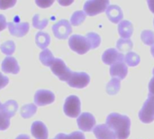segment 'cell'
<instances>
[{
  "instance_id": "cell-2",
  "label": "cell",
  "mask_w": 154,
  "mask_h": 139,
  "mask_svg": "<svg viewBox=\"0 0 154 139\" xmlns=\"http://www.w3.org/2000/svg\"><path fill=\"white\" fill-rule=\"evenodd\" d=\"M69 45L70 49L79 54H85L91 50V44L87 36L79 34H73L69 39Z\"/></svg>"
},
{
  "instance_id": "cell-3",
  "label": "cell",
  "mask_w": 154,
  "mask_h": 139,
  "mask_svg": "<svg viewBox=\"0 0 154 139\" xmlns=\"http://www.w3.org/2000/svg\"><path fill=\"white\" fill-rule=\"evenodd\" d=\"M51 70L53 72V74L56 75L62 81H68L73 73L66 66L65 62L60 58L55 59V61L53 62V63L51 66Z\"/></svg>"
},
{
  "instance_id": "cell-34",
  "label": "cell",
  "mask_w": 154,
  "mask_h": 139,
  "mask_svg": "<svg viewBox=\"0 0 154 139\" xmlns=\"http://www.w3.org/2000/svg\"><path fill=\"white\" fill-rule=\"evenodd\" d=\"M8 82H9L8 77L3 75V74L0 72V90L3 89V88H5V87L8 84Z\"/></svg>"
},
{
  "instance_id": "cell-24",
  "label": "cell",
  "mask_w": 154,
  "mask_h": 139,
  "mask_svg": "<svg viewBox=\"0 0 154 139\" xmlns=\"http://www.w3.org/2000/svg\"><path fill=\"white\" fill-rule=\"evenodd\" d=\"M133 46H134V43L130 39L120 38L116 43L117 49L120 52H127V53L131 52V50L133 49Z\"/></svg>"
},
{
  "instance_id": "cell-11",
  "label": "cell",
  "mask_w": 154,
  "mask_h": 139,
  "mask_svg": "<svg viewBox=\"0 0 154 139\" xmlns=\"http://www.w3.org/2000/svg\"><path fill=\"white\" fill-rule=\"evenodd\" d=\"M55 100V95L53 92L47 90H39L34 95V103L37 106L42 107L51 104Z\"/></svg>"
},
{
  "instance_id": "cell-25",
  "label": "cell",
  "mask_w": 154,
  "mask_h": 139,
  "mask_svg": "<svg viewBox=\"0 0 154 139\" xmlns=\"http://www.w3.org/2000/svg\"><path fill=\"white\" fill-rule=\"evenodd\" d=\"M140 56L134 52H130L128 53H126L125 57V62L127 66H131V67H134L137 66L140 63Z\"/></svg>"
},
{
  "instance_id": "cell-35",
  "label": "cell",
  "mask_w": 154,
  "mask_h": 139,
  "mask_svg": "<svg viewBox=\"0 0 154 139\" xmlns=\"http://www.w3.org/2000/svg\"><path fill=\"white\" fill-rule=\"evenodd\" d=\"M35 3L42 8H46V7H49L50 5H51L53 4V1H35Z\"/></svg>"
},
{
  "instance_id": "cell-28",
  "label": "cell",
  "mask_w": 154,
  "mask_h": 139,
  "mask_svg": "<svg viewBox=\"0 0 154 139\" xmlns=\"http://www.w3.org/2000/svg\"><path fill=\"white\" fill-rule=\"evenodd\" d=\"M1 51L6 55H11L15 50V43L13 41H6L1 44Z\"/></svg>"
},
{
  "instance_id": "cell-31",
  "label": "cell",
  "mask_w": 154,
  "mask_h": 139,
  "mask_svg": "<svg viewBox=\"0 0 154 139\" xmlns=\"http://www.w3.org/2000/svg\"><path fill=\"white\" fill-rule=\"evenodd\" d=\"M39 17H40V15H39L38 14H35V15L32 17V25H33L35 28H38V29L42 30V29H43V28L46 27V25L48 24L49 20H48V19H43V20L41 21V20L39 19Z\"/></svg>"
},
{
  "instance_id": "cell-17",
  "label": "cell",
  "mask_w": 154,
  "mask_h": 139,
  "mask_svg": "<svg viewBox=\"0 0 154 139\" xmlns=\"http://www.w3.org/2000/svg\"><path fill=\"white\" fill-rule=\"evenodd\" d=\"M106 15L108 19L114 24H119L124 16L122 9L116 5H111L106 9Z\"/></svg>"
},
{
  "instance_id": "cell-7",
  "label": "cell",
  "mask_w": 154,
  "mask_h": 139,
  "mask_svg": "<svg viewBox=\"0 0 154 139\" xmlns=\"http://www.w3.org/2000/svg\"><path fill=\"white\" fill-rule=\"evenodd\" d=\"M52 32L58 39H67L72 32L71 24L68 20L62 19L52 25Z\"/></svg>"
},
{
  "instance_id": "cell-32",
  "label": "cell",
  "mask_w": 154,
  "mask_h": 139,
  "mask_svg": "<svg viewBox=\"0 0 154 139\" xmlns=\"http://www.w3.org/2000/svg\"><path fill=\"white\" fill-rule=\"evenodd\" d=\"M10 126V118L0 109V130L4 131Z\"/></svg>"
},
{
  "instance_id": "cell-12",
  "label": "cell",
  "mask_w": 154,
  "mask_h": 139,
  "mask_svg": "<svg viewBox=\"0 0 154 139\" xmlns=\"http://www.w3.org/2000/svg\"><path fill=\"white\" fill-rule=\"evenodd\" d=\"M8 25V29H9V33L16 37H23L24 36L28 31H29V24L26 22L23 23H20V22H9L7 24Z\"/></svg>"
},
{
  "instance_id": "cell-23",
  "label": "cell",
  "mask_w": 154,
  "mask_h": 139,
  "mask_svg": "<svg viewBox=\"0 0 154 139\" xmlns=\"http://www.w3.org/2000/svg\"><path fill=\"white\" fill-rule=\"evenodd\" d=\"M37 111V108L35 106V104H26L23 105L21 108V116L23 118H32Z\"/></svg>"
},
{
  "instance_id": "cell-38",
  "label": "cell",
  "mask_w": 154,
  "mask_h": 139,
  "mask_svg": "<svg viewBox=\"0 0 154 139\" xmlns=\"http://www.w3.org/2000/svg\"><path fill=\"white\" fill-rule=\"evenodd\" d=\"M147 4H148V5H149V8L151 9V11L154 14V1H152V0L147 1Z\"/></svg>"
},
{
  "instance_id": "cell-33",
  "label": "cell",
  "mask_w": 154,
  "mask_h": 139,
  "mask_svg": "<svg viewBox=\"0 0 154 139\" xmlns=\"http://www.w3.org/2000/svg\"><path fill=\"white\" fill-rule=\"evenodd\" d=\"M16 4V1H0V9H7L11 8Z\"/></svg>"
},
{
  "instance_id": "cell-8",
  "label": "cell",
  "mask_w": 154,
  "mask_h": 139,
  "mask_svg": "<svg viewBox=\"0 0 154 139\" xmlns=\"http://www.w3.org/2000/svg\"><path fill=\"white\" fill-rule=\"evenodd\" d=\"M90 77L86 72H73L67 82L72 88L83 89L88 85Z\"/></svg>"
},
{
  "instance_id": "cell-14",
  "label": "cell",
  "mask_w": 154,
  "mask_h": 139,
  "mask_svg": "<svg viewBox=\"0 0 154 139\" xmlns=\"http://www.w3.org/2000/svg\"><path fill=\"white\" fill-rule=\"evenodd\" d=\"M128 73V67L125 62L115 63L110 67V75L119 80H124Z\"/></svg>"
},
{
  "instance_id": "cell-42",
  "label": "cell",
  "mask_w": 154,
  "mask_h": 139,
  "mask_svg": "<svg viewBox=\"0 0 154 139\" xmlns=\"http://www.w3.org/2000/svg\"><path fill=\"white\" fill-rule=\"evenodd\" d=\"M1 107H2V105H1V103H0V109H1Z\"/></svg>"
},
{
  "instance_id": "cell-6",
  "label": "cell",
  "mask_w": 154,
  "mask_h": 139,
  "mask_svg": "<svg viewBox=\"0 0 154 139\" xmlns=\"http://www.w3.org/2000/svg\"><path fill=\"white\" fill-rule=\"evenodd\" d=\"M109 1H87L84 5V12L87 15H97V14H100L104 11H106L107 7L109 6Z\"/></svg>"
},
{
  "instance_id": "cell-18",
  "label": "cell",
  "mask_w": 154,
  "mask_h": 139,
  "mask_svg": "<svg viewBox=\"0 0 154 139\" xmlns=\"http://www.w3.org/2000/svg\"><path fill=\"white\" fill-rule=\"evenodd\" d=\"M118 33L123 39H130L134 33V26L132 23L128 20L121 21L118 24Z\"/></svg>"
},
{
  "instance_id": "cell-27",
  "label": "cell",
  "mask_w": 154,
  "mask_h": 139,
  "mask_svg": "<svg viewBox=\"0 0 154 139\" xmlns=\"http://www.w3.org/2000/svg\"><path fill=\"white\" fill-rule=\"evenodd\" d=\"M141 39L146 45L152 46L154 44V33L150 30H144L142 32Z\"/></svg>"
},
{
  "instance_id": "cell-4",
  "label": "cell",
  "mask_w": 154,
  "mask_h": 139,
  "mask_svg": "<svg viewBox=\"0 0 154 139\" xmlns=\"http://www.w3.org/2000/svg\"><path fill=\"white\" fill-rule=\"evenodd\" d=\"M80 100L79 97L71 95L65 100L63 110L64 113L69 118H79L80 114Z\"/></svg>"
},
{
  "instance_id": "cell-15",
  "label": "cell",
  "mask_w": 154,
  "mask_h": 139,
  "mask_svg": "<svg viewBox=\"0 0 154 139\" xmlns=\"http://www.w3.org/2000/svg\"><path fill=\"white\" fill-rule=\"evenodd\" d=\"M1 69L5 73L17 74L20 71L18 62L14 57H6L1 64Z\"/></svg>"
},
{
  "instance_id": "cell-43",
  "label": "cell",
  "mask_w": 154,
  "mask_h": 139,
  "mask_svg": "<svg viewBox=\"0 0 154 139\" xmlns=\"http://www.w3.org/2000/svg\"><path fill=\"white\" fill-rule=\"evenodd\" d=\"M153 76H154V69H153Z\"/></svg>"
},
{
  "instance_id": "cell-16",
  "label": "cell",
  "mask_w": 154,
  "mask_h": 139,
  "mask_svg": "<svg viewBox=\"0 0 154 139\" xmlns=\"http://www.w3.org/2000/svg\"><path fill=\"white\" fill-rule=\"evenodd\" d=\"M32 135L36 139L48 138V129L46 126L41 121H34L31 128Z\"/></svg>"
},
{
  "instance_id": "cell-10",
  "label": "cell",
  "mask_w": 154,
  "mask_h": 139,
  "mask_svg": "<svg viewBox=\"0 0 154 139\" xmlns=\"http://www.w3.org/2000/svg\"><path fill=\"white\" fill-rule=\"evenodd\" d=\"M77 123L79 128L82 131L89 132L93 129L96 125V119L91 113L84 112L80 116H79L77 119Z\"/></svg>"
},
{
  "instance_id": "cell-39",
  "label": "cell",
  "mask_w": 154,
  "mask_h": 139,
  "mask_svg": "<svg viewBox=\"0 0 154 139\" xmlns=\"http://www.w3.org/2000/svg\"><path fill=\"white\" fill-rule=\"evenodd\" d=\"M15 139H30V137L27 136V135H20Z\"/></svg>"
},
{
  "instance_id": "cell-19",
  "label": "cell",
  "mask_w": 154,
  "mask_h": 139,
  "mask_svg": "<svg viewBox=\"0 0 154 139\" xmlns=\"http://www.w3.org/2000/svg\"><path fill=\"white\" fill-rule=\"evenodd\" d=\"M9 118L14 117L18 109V104L14 100H8L5 103H4L0 109Z\"/></svg>"
},
{
  "instance_id": "cell-9",
  "label": "cell",
  "mask_w": 154,
  "mask_h": 139,
  "mask_svg": "<svg viewBox=\"0 0 154 139\" xmlns=\"http://www.w3.org/2000/svg\"><path fill=\"white\" fill-rule=\"evenodd\" d=\"M125 56L122 52H118L114 48H110L105 51L104 53L102 54V61L104 62V63L112 66L115 63L125 62Z\"/></svg>"
},
{
  "instance_id": "cell-13",
  "label": "cell",
  "mask_w": 154,
  "mask_h": 139,
  "mask_svg": "<svg viewBox=\"0 0 154 139\" xmlns=\"http://www.w3.org/2000/svg\"><path fill=\"white\" fill-rule=\"evenodd\" d=\"M93 132L97 139H116L115 132L106 124L97 125Z\"/></svg>"
},
{
  "instance_id": "cell-37",
  "label": "cell",
  "mask_w": 154,
  "mask_h": 139,
  "mask_svg": "<svg viewBox=\"0 0 154 139\" xmlns=\"http://www.w3.org/2000/svg\"><path fill=\"white\" fill-rule=\"evenodd\" d=\"M149 95H152L154 97V76L149 83Z\"/></svg>"
},
{
  "instance_id": "cell-5",
  "label": "cell",
  "mask_w": 154,
  "mask_h": 139,
  "mask_svg": "<svg viewBox=\"0 0 154 139\" xmlns=\"http://www.w3.org/2000/svg\"><path fill=\"white\" fill-rule=\"evenodd\" d=\"M139 118L143 123L149 124L154 121V97L148 96L142 109L139 112Z\"/></svg>"
},
{
  "instance_id": "cell-26",
  "label": "cell",
  "mask_w": 154,
  "mask_h": 139,
  "mask_svg": "<svg viewBox=\"0 0 154 139\" xmlns=\"http://www.w3.org/2000/svg\"><path fill=\"white\" fill-rule=\"evenodd\" d=\"M86 16H87V14H85L84 11H80V10L76 11L75 13H73V14L70 17V23L72 25L78 26L85 21Z\"/></svg>"
},
{
  "instance_id": "cell-20",
  "label": "cell",
  "mask_w": 154,
  "mask_h": 139,
  "mask_svg": "<svg viewBox=\"0 0 154 139\" xmlns=\"http://www.w3.org/2000/svg\"><path fill=\"white\" fill-rule=\"evenodd\" d=\"M35 42L38 47H40L41 49H44L50 44L51 43V37L50 35L45 33V32H38L36 33L35 36Z\"/></svg>"
},
{
  "instance_id": "cell-21",
  "label": "cell",
  "mask_w": 154,
  "mask_h": 139,
  "mask_svg": "<svg viewBox=\"0 0 154 139\" xmlns=\"http://www.w3.org/2000/svg\"><path fill=\"white\" fill-rule=\"evenodd\" d=\"M40 61L41 62L45 65V66H48V67H51V64L53 63V62L55 61V58L53 57V54L52 52L48 50V49H45L43 50L41 53H40Z\"/></svg>"
},
{
  "instance_id": "cell-30",
  "label": "cell",
  "mask_w": 154,
  "mask_h": 139,
  "mask_svg": "<svg viewBox=\"0 0 154 139\" xmlns=\"http://www.w3.org/2000/svg\"><path fill=\"white\" fill-rule=\"evenodd\" d=\"M86 36H87V38L88 39V41H89V43L91 44V49H96L100 45L101 38L97 33H88Z\"/></svg>"
},
{
  "instance_id": "cell-1",
  "label": "cell",
  "mask_w": 154,
  "mask_h": 139,
  "mask_svg": "<svg viewBox=\"0 0 154 139\" xmlns=\"http://www.w3.org/2000/svg\"><path fill=\"white\" fill-rule=\"evenodd\" d=\"M116 134V139H127L130 136L131 120L125 115L111 113L106 123Z\"/></svg>"
},
{
  "instance_id": "cell-40",
  "label": "cell",
  "mask_w": 154,
  "mask_h": 139,
  "mask_svg": "<svg viewBox=\"0 0 154 139\" xmlns=\"http://www.w3.org/2000/svg\"><path fill=\"white\" fill-rule=\"evenodd\" d=\"M73 1H70V2H69V3H67V2H62V1H59V3L60 4V5H69V4H71Z\"/></svg>"
},
{
  "instance_id": "cell-36",
  "label": "cell",
  "mask_w": 154,
  "mask_h": 139,
  "mask_svg": "<svg viewBox=\"0 0 154 139\" xmlns=\"http://www.w3.org/2000/svg\"><path fill=\"white\" fill-rule=\"evenodd\" d=\"M6 25H7V24H6V20H5V15L0 14V32L3 31L6 27Z\"/></svg>"
},
{
  "instance_id": "cell-44",
  "label": "cell",
  "mask_w": 154,
  "mask_h": 139,
  "mask_svg": "<svg viewBox=\"0 0 154 139\" xmlns=\"http://www.w3.org/2000/svg\"><path fill=\"white\" fill-rule=\"evenodd\" d=\"M153 24H154V21H153Z\"/></svg>"
},
{
  "instance_id": "cell-29",
  "label": "cell",
  "mask_w": 154,
  "mask_h": 139,
  "mask_svg": "<svg viewBox=\"0 0 154 139\" xmlns=\"http://www.w3.org/2000/svg\"><path fill=\"white\" fill-rule=\"evenodd\" d=\"M55 139H86L85 138V135L82 133V132H79V131H75V132H72L71 134L69 135H66V134H63V133H60L58 134Z\"/></svg>"
},
{
  "instance_id": "cell-41",
  "label": "cell",
  "mask_w": 154,
  "mask_h": 139,
  "mask_svg": "<svg viewBox=\"0 0 154 139\" xmlns=\"http://www.w3.org/2000/svg\"><path fill=\"white\" fill-rule=\"evenodd\" d=\"M151 52H152V55L154 57V44L152 46V48H151Z\"/></svg>"
},
{
  "instance_id": "cell-22",
  "label": "cell",
  "mask_w": 154,
  "mask_h": 139,
  "mask_svg": "<svg viewBox=\"0 0 154 139\" xmlns=\"http://www.w3.org/2000/svg\"><path fill=\"white\" fill-rule=\"evenodd\" d=\"M121 81L117 78H113L107 84H106V92L109 95H116L118 93L120 90Z\"/></svg>"
}]
</instances>
